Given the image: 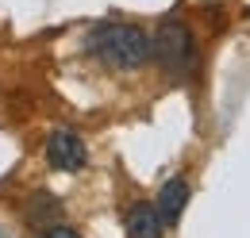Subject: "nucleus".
Masks as SVG:
<instances>
[{
    "instance_id": "f03ea898",
    "label": "nucleus",
    "mask_w": 250,
    "mask_h": 238,
    "mask_svg": "<svg viewBox=\"0 0 250 238\" xmlns=\"http://www.w3.org/2000/svg\"><path fill=\"white\" fill-rule=\"evenodd\" d=\"M154 61L158 69L169 77V81H188L196 73V35L185 20L177 16H166L162 23L154 27Z\"/></svg>"
},
{
    "instance_id": "f257e3e1",
    "label": "nucleus",
    "mask_w": 250,
    "mask_h": 238,
    "mask_svg": "<svg viewBox=\"0 0 250 238\" xmlns=\"http://www.w3.org/2000/svg\"><path fill=\"white\" fill-rule=\"evenodd\" d=\"M85 50H89L100 65H108V69L135 73V69H143V65L154 61V35L146 27H139V23L108 20V23L89 27Z\"/></svg>"
},
{
    "instance_id": "0eeeda50",
    "label": "nucleus",
    "mask_w": 250,
    "mask_h": 238,
    "mask_svg": "<svg viewBox=\"0 0 250 238\" xmlns=\"http://www.w3.org/2000/svg\"><path fill=\"white\" fill-rule=\"evenodd\" d=\"M39 238H81V235H77L73 227H58V223H54V227H46Z\"/></svg>"
},
{
    "instance_id": "20e7f679",
    "label": "nucleus",
    "mask_w": 250,
    "mask_h": 238,
    "mask_svg": "<svg viewBox=\"0 0 250 238\" xmlns=\"http://www.w3.org/2000/svg\"><path fill=\"white\" fill-rule=\"evenodd\" d=\"M188 196H192L188 177H169L162 188H158L154 208H158V215H162L166 227H177V223H181V215H185V208H188Z\"/></svg>"
},
{
    "instance_id": "6e6552de",
    "label": "nucleus",
    "mask_w": 250,
    "mask_h": 238,
    "mask_svg": "<svg viewBox=\"0 0 250 238\" xmlns=\"http://www.w3.org/2000/svg\"><path fill=\"white\" fill-rule=\"evenodd\" d=\"M0 238H12V235H4V231H0Z\"/></svg>"
},
{
    "instance_id": "39448f33",
    "label": "nucleus",
    "mask_w": 250,
    "mask_h": 238,
    "mask_svg": "<svg viewBox=\"0 0 250 238\" xmlns=\"http://www.w3.org/2000/svg\"><path fill=\"white\" fill-rule=\"evenodd\" d=\"M124 231L127 238H166V223L150 200H135L124 211Z\"/></svg>"
},
{
    "instance_id": "7ed1b4c3",
    "label": "nucleus",
    "mask_w": 250,
    "mask_h": 238,
    "mask_svg": "<svg viewBox=\"0 0 250 238\" xmlns=\"http://www.w3.org/2000/svg\"><path fill=\"white\" fill-rule=\"evenodd\" d=\"M46 161H50V169H58V173H81L85 165H89V146H85V139L77 135V131H50V139H46Z\"/></svg>"
},
{
    "instance_id": "423d86ee",
    "label": "nucleus",
    "mask_w": 250,
    "mask_h": 238,
    "mask_svg": "<svg viewBox=\"0 0 250 238\" xmlns=\"http://www.w3.org/2000/svg\"><path fill=\"white\" fill-rule=\"evenodd\" d=\"M23 219L31 227H54V219H62V200L50 188H39V192H31V200L23 204Z\"/></svg>"
}]
</instances>
